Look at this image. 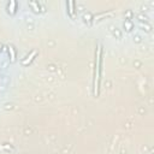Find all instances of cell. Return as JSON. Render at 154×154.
I'll list each match as a JSON object with an SVG mask.
<instances>
[{"label": "cell", "mask_w": 154, "mask_h": 154, "mask_svg": "<svg viewBox=\"0 0 154 154\" xmlns=\"http://www.w3.org/2000/svg\"><path fill=\"white\" fill-rule=\"evenodd\" d=\"M101 65H102V46L98 45L95 51V71H94V95L99 97V88L101 79Z\"/></svg>", "instance_id": "1"}, {"label": "cell", "mask_w": 154, "mask_h": 154, "mask_svg": "<svg viewBox=\"0 0 154 154\" xmlns=\"http://www.w3.org/2000/svg\"><path fill=\"white\" fill-rule=\"evenodd\" d=\"M36 55H38V51L35 49V51H33V52L25 58V59H23V62H22V65H24V66H28V65L34 60V58H35Z\"/></svg>", "instance_id": "2"}, {"label": "cell", "mask_w": 154, "mask_h": 154, "mask_svg": "<svg viewBox=\"0 0 154 154\" xmlns=\"http://www.w3.org/2000/svg\"><path fill=\"white\" fill-rule=\"evenodd\" d=\"M75 6H76L75 1H68V3H66L68 12H69V14H70V17H71V18H75V16H76V10H75Z\"/></svg>", "instance_id": "3"}, {"label": "cell", "mask_w": 154, "mask_h": 154, "mask_svg": "<svg viewBox=\"0 0 154 154\" xmlns=\"http://www.w3.org/2000/svg\"><path fill=\"white\" fill-rule=\"evenodd\" d=\"M7 11H9L10 14H14L17 12V3L14 1V0H11L7 5Z\"/></svg>", "instance_id": "4"}, {"label": "cell", "mask_w": 154, "mask_h": 154, "mask_svg": "<svg viewBox=\"0 0 154 154\" xmlns=\"http://www.w3.org/2000/svg\"><path fill=\"white\" fill-rule=\"evenodd\" d=\"M29 5H30V6L33 7V9H34V11H35V12L45 11V10H43V7H41V6H40L39 1H30V3H29Z\"/></svg>", "instance_id": "5"}, {"label": "cell", "mask_w": 154, "mask_h": 154, "mask_svg": "<svg viewBox=\"0 0 154 154\" xmlns=\"http://www.w3.org/2000/svg\"><path fill=\"white\" fill-rule=\"evenodd\" d=\"M7 48H9V54H10V58H11V63H14V60H16V49H14V47L12 45H10Z\"/></svg>", "instance_id": "6"}, {"label": "cell", "mask_w": 154, "mask_h": 154, "mask_svg": "<svg viewBox=\"0 0 154 154\" xmlns=\"http://www.w3.org/2000/svg\"><path fill=\"white\" fill-rule=\"evenodd\" d=\"M124 27H125L127 31H130L131 29L134 28V24H133V22H131L130 19H127V21H125V23H124Z\"/></svg>", "instance_id": "7"}, {"label": "cell", "mask_w": 154, "mask_h": 154, "mask_svg": "<svg viewBox=\"0 0 154 154\" xmlns=\"http://www.w3.org/2000/svg\"><path fill=\"white\" fill-rule=\"evenodd\" d=\"M112 13V11H110V12H104V13H101V14H99V16H95L94 17V21H98V19H100L101 17H105V16H108V14H111Z\"/></svg>", "instance_id": "8"}, {"label": "cell", "mask_w": 154, "mask_h": 154, "mask_svg": "<svg viewBox=\"0 0 154 154\" xmlns=\"http://www.w3.org/2000/svg\"><path fill=\"white\" fill-rule=\"evenodd\" d=\"M0 51H1V45H0Z\"/></svg>", "instance_id": "9"}]
</instances>
